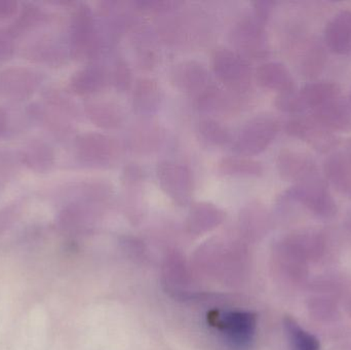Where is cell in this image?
<instances>
[{
    "instance_id": "6da1fadb",
    "label": "cell",
    "mask_w": 351,
    "mask_h": 350,
    "mask_svg": "<svg viewBox=\"0 0 351 350\" xmlns=\"http://www.w3.org/2000/svg\"><path fill=\"white\" fill-rule=\"evenodd\" d=\"M68 47L70 57L76 61H90L100 55L102 37L88 4L78 3L74 8L68 30Z\"/></svg>"
},
{
    "instance_id": "7a4b0ae2",
    "label": "cell",
    "mask_w": 351,
    "mask_h": 350,
    "mask_svg": "<svg viewBox=\"0 0 351 350\" xmlns=\"http://www.w3.org/2000/svg\"><path fill=\"white\" fill-rule=\"evenodd\" d=\"M51 25L21 38L24 39L21 53L32 63L57 68L66 64L70 55L69 47L59 33L51 30Z\"/></svg>"
},
{
    "instance_id": "3957f363",
    "label": "cell",
    "mask_w": 351,
    "mask_h": 350,
    "mask_svg": "<svg viewBox=\"0 0 351 350\" xmlns=\"http://www.w3.org/2000/svg\"><path fill=\"white\" fill-rule=\"evenodd\" d=\"M282 201L300 203L309 212L324 219H331L338 212L335 199L325 181L319 176L295 184L285 191Z\"/></svg>"
},
{
    "instance_id": "277c9868",
    "label": "cell",
    "mask_w": 351,
    "mask_h": 350,
    "mask_svg": "<svg viewBox=\"0 0 351 350\" xmlns=\"http://www.w3.org/2000/svg\"><path fill=\"white\" fill-rule=\"evenodd\" d=\"M280 129V121L271 115L253 117L239 132L233 151L245 158L258 155L271 145Z\"/></svg>"
},
{
    "instance_id": "5b68a950",
    "label": "cell",
    "mask_w": 351,
    "mask_h": 350,
    "mask_svg": "<svg viewBox=\"0 0 351 350\" xmlns=\"http://www.w3.org/2000/svg\"><path fill=\"white\" fill-rule=\"evenodd\" d=\"M76 158L90 166H106L119 160L121 146L117 139L96 132H86L74 140Z\"/></svg>"
},
{
    "instance_id": "8992f818",
    "label": "cell",
    "mask_w": 351,
    "mask_h": 350,
    "mask_svg": "<svg viewBox=\"0 0 351 350\" xmlns=\"http://www.w3.org/2000/svg\"><path fill=\"white\" fill-rule=\"evenodd\" d=\"M214 73L228 90L241 94L250 88L252 69L249 62L232 49L220 47L213 53Z\"/></svg>"
},
{
    "instance_id": "52a82bcc",
    "label": "cell",
    "mask_w": 351,
    "mask_h": 350,
    "mask_svg": "<svg viewBox=\"0 0 351 350\" xmlns=\"http://www.w3.org/2000/svg\"><path fill=\"white\" fill-rule=\"evenodd\" d=\"M45 80V73L34 68H5L0 71V98L10 102H25L40 90Z\"/></svg>"
},
{
    "instance_id": "ba28073f",
    "label": "cell",
    "mask_w": 351,
    "mask_h": 350,
    "mask_svg": "<svg viewBox=\"0 0 351 350\" xmlns=\"http://www.w3.org/2000/svg\"><path fill=\"white\" fill-rule=\"evenodd\" d=\"M210 323L221 331L227 342L235 350H247L253 342L256 318L251 312H216Z\"/></svg>"
},
{
    "instance_id": "9c48e42d",
    "label": "cell",
    "mask_w": 351,
    "mask_h": 350,
    "mask_svg": "<svg viewBox=\"0 0 351 350\" xmlns=\"http://www.w3.org/2000/svg\"><path fill=\"white\" fill-rule=\"evenodd\" d=\"M156 178L162 190L179 205H186L193 195L191 171L171 160H162L156 166Z\"/></svg>"
},
{
    "instance_id": "30bf717a",
    "label": "cell",
    "mask_w": 351,
    "mask_h": 350,
    "mask_svg": "<svg viewBox=\"0 0 351 350\" xmlns=\"http://www.w3.org/2000/svg\"><path fill=\"white\" fill-rule=\"evenodd\" d=\"M230 35L234 47L247 57L260 59L267 55L265 24L257 20L254 14L235 23Z\"/></svg>"
},
{
    "instance_id": "8fae6325",
    "label": "cell",
    "mask_w": 351,
    "mask_h": 350,
    "mask_svg": "<svg viewBox=\"0 0 351 350\" xmlns=\"http://www.w3.org/2000/svg\"><path fill=\"white\" fill-rule=\"evenodd\" d=\"M286 133L300 139L319 152H327L338 145L337 137L313 117H297L287 123Z\"/></svg>"
},
{
    "instance_id": "7c38bea8",
    "label": "cell",
    "mask_w": 351,
    "mask_h": 350,
    "mask_svg": "<svg viewBox=\"0 0 351 350\" xmlns=\"http://www.w3.org/2000/svg\"><path fill=\"white\" fill-rule=\"evenodd\" d=\"M278 174L289 182H304L319 176L317 162L308 154L294 150L285 149L278 153L276 158Z\"/></svg>"
},
{
    "instance_id": "4fadbf2b",
    "label": "cell",
    "mask_w": 351,
    "mask_h": 350,
    "mask_svg": "<svg viewBox=\"0 0 351 350\" xmlns=\"http://www.w3.org/2000/svg\"><path fill=\"white\" fill-rule=\"evenodd\" d=\"M171 82L180 92L198 97L210 86V75L204 64L194 60H187L180 62L173 67Z\"/></svg>"
},
{
    "instance_id": "5bb4252c",
    "label": "cell",
    "mask_w": 351,
    "mask_h": 350,
    "mask_svg": "<svg viewBox=\"0 0 351 350\" xmlns=\"http://www.w3.org/2000/svg\"><path fill=\"white\" fill-rule=\"evenodd\" d=\"M31 121L59 141H65L74 133V121L43 102L31 103L27 108Z\"/></svg>"
},
{
    "instance_id": "9a60e30c",
    "label": "cell",
    "mask_w": 351,
    "mask_h": 350,
    "mask_svg": "<svg viewBox=\"0 0 351 350\" xmlns=\"http://www.w3.org/2000/svg\"><path fill=\"white\" fill-rule=\"evenodd\" d=\"M311 117L332 133L351 132V108L340 95L313 110Z\"/></svg>"
},
{
    "instance_id": "2e32d148",
    "label": "cell",
    "mask_w": 351,
    "mask_h": 350,
    "mask_svg": "<svg viewBox=\"0 0 351 350\" xmlns=\"http://www.w3.org/2000/svg\"><path fill=\"white\" fill-rule=\"evenodd\" d=\"M53 21L55 16L49 10L38 4L28 2L20 8L8 30L16 41L43 27L53 24Z\"/></svg>"
},
{
    "instance_id": "e0dca14e",
    "label": "cell",
    "mask_w": 351,
    "mask_h": 350,
    "mask_svg": "<svg viewBox=\"0 0 351 350\" xmlns=\"http://www.w3.org/2000/svg\"><path fill=\"white\" fill-rule=\"evenodd\" d=\"M56 151L53 146L40 138H31L19 154V160L31 172L47 174L56 164Z\"/></svg>"
},
{
    "instance_id": "ac0fdd59",
    "label": "cell",
    "mask_w": 351,
    "mask_h": 350,
    "mask_svg": "<svg viewBox=\"0 0 351 350\" xmlns=\"http://www.w3.org/2000/svg\"><path fill=\"white\" fill-rule=\"evenodd\" d=\"M84 112L88 121L106 131L121 129L125 123L123 108L108 99H92L84 103Z\"/></svg>"
},
{
    "instance_id": "d6986e66",
    "label": "cell",
    "mask_w": 351,
    "mask_h": 350,
    "mask_svg": "<svg viewBox=\"0 0 351 350\" xmlns=\"http://www.w3.org/2000/svg\"><path fill=\"white\" fill-rule=\"evenodd\" d=\"M326 45L332 53H351V10H342L328 23L324 34Z\"/></svg>"
},
{
    "instance_id": "ffe728a7",
    "label": "cell",
    "mask_w": 351,
    "mask_h": 350,
    "mask_svg": "<svg viewBox=\"0 0 351 350\" xmlns=\"http://www.w3.org/2000/svg\"><path fill=\"white\" fill-rule=\"evenodd\" d=\"M110 84L109 72L102 66L90 65L78 70L69 80V88L80 97L98 94Z\"/></svg>"
},
{
    "instance_id": "44dd1931",
    "label": "cell",
    "mask_w": 351,
    "mask_h": 350,
    "mask_svg": "<svg viewBox=\"0 0 351 350\" xmlns=\"http://www.w3.org/2000/svg\"><path fill=\"white\" fill-rule=\"evenodd\" d=\"M257 84L280 95L295 92V80L288 68L280 62H266L256 70Z\"/></svg>"
},
{
    "instance_id": "7402d4cb",
    "label": "cell",
    "mask_w": 351,
    "mask_h": 350,
    "mask_svg": "<svg viewBox=\"0 0 351 350\" xmlns=\"http://www.w3.org/2000/svg\"><path fill=\"white\" fill-rule=\"evenodd\" d=\"M324 170L332 185L342 195L351 199V144L346 151L329 156Z\"/></svg>"
},
{
    "instance_id": "603a6c76",
    "label": "cell",
    "mask_w": 351,
    "mask_h": 350,
    "mask_svg": "<svg viewBox=\"0 0 351 350\" xmlns=\"http://www.w3.org/2000/svg\"><path fill=\"white\" fill-rule=\"evenodd\" d=\"M165 131L160 125L144 121L135 125L129 136V145L136 153L148 154L160 149L165 141Z\"/></svg>"
},
{
    "instance_id": "cb8c5ba5",
    "label": "cell",
    "mask_w": 351,
    "mask_h": 350,
    "mask_svg": "<svg viewBox=\"0 0 351 350\" xmlns=\"http://www.w3.org/2000/svg\"><path fill=\"white\" fill-rule=\"evenodd\" d=\"M162 103V88L154 78L142 77L136 82L133 90V108L139 115H152Z\"/></svg>"
},
{
    "instance_id": "d4e9b609",
    "label": "cell",
    "mask_w": 351,
    "mask_h": 350,
    "mask_svg": "<svg viewBox=\"0 0 351 350\" xmlns=\"http://www.w3.org/2000/svg\"><path fill=\"white\" fill-rule=\"evenodd\" d=\"M239 94L210 86L197 97L198 108L208 113H228L239 106Z\"/></svg>"
},
{
    "instance_id": "484cf974",
    "label": "cell",
    "mask_w": 351,
    "mask_h": 350,
    "mask_svg": "<svg viewBox=\"0 0 351 350\" xmlns=\"http://www.w3.org/2000/svg\"><path fill=\"white\" fill-rule=\"evenodd\" d=\"M339 95V86L333 82H311L298 92L299 99L305 110H315Z\"/></svg>"
},
{
    "instance_id": "4316f807",
    "label": "cell",
    "mask_w": 351,
    "mask_h": 350,
    "mask_svg": "<svg viewBox=\"0 0 351 350\" xmlns=\"http://www.w3.org/2000/svg\"><path fill=\"white\" fill-rule=\"evenodd\" d=\"M221 175L230 177H260L263 175L264 168L257 160L250 158H225L218 164Z\"/></svg>"
},
{
    "instance_id": "83f0119b",
    "label": "cell",
    "mask_w": 351,
    "mask_h": 350,
    "mask_svg": "<svg viewBox=\"0 0 351 350\" xmlns=\"http://www.w3.org/2000/svg\"><path fill=\"white\" fill-rule=\"evenodd\" d=\"M41 102L71 121L80 118V109L75 101L60 88H49L43 90Z\"/></svg>"
},
{
    "instance_id": "f1b7e54d",
    "label": "cell",
    "mask_w": 351,
    "mask_h": 350,
    "mask_svg": "<svg viewBox=\"0 0 351 350\" xmlns=\"http://www.w3.org/2000/svg\"><path fill=\"white\" fill-rule=\"evenodd\" d=\"M284 328L291 350H321L319 339L301 328L300 325L291 316L285 318Z\"/></svg>"
},
{
    "instance_id": "f546056e",
    "label": "cell",
    "mask_w": 351,
    "mask_h": 350,
    "mask_svg": "<svg viewBox=\"0 0 351 350\" xmlns=\"http://www.w3.org/2000/svg\"><path fill=\"white\" fill-rule=\"evenodd\" d=\"M224 213L216 205L208 203H198L193 205L189 215L191 229L199 232L213 227L222 221Z\"/></svg>"
},
{
    "instance_id": "4dcf8cb0",
    "label": "cell",
    "mask_w": 351,
    "mask_h": 350,
    "mask_svg": "<svg viewBox=\"0 0 351 350\" xmlns=\"http://www.w3.org/2000/svg\"><path fill=\"white\" fill-rule=\"evenodd\" d=\"M197 131L200 138L213 146L227 145L232 138L230 131L224 125L210 117H204L198 121Z\"/></svg>"
},
{
    "instance_id": "1f68e13d",
    "label": "cell",
    "mask_w": 351,
    "mask_h": 350,
    "mask_svg": "<svg viewBox=\"0 0 351 350\" xmlns=\"http://www.w3.org/2000/svg\"><path fill=\"white\" fill-rule=\"evenodd\" d=\"M109 76H110V84H112L119 92H125L131 88V68L125 60L119 59L115 62L112 70L109 72Z\"/></svg>"
},
{
    "instance_id": "d6a6232c",
    "label": "cell",
    "mask_w": 351,
    "mask_h": 350,
    "mask_svg": "<svg viewBox=\"0 0 351 350\" xmlns=\"http://www.w3.org/2000/svg\"><path fill=\"white\" fill-rule=\"evenodd\" d=\"M308 308L313 318L319 321H331L337 316V305L331 298H313L309 302Z\"/></svg>"
},
{
    "instance_id": "836d02e7",
    "label": "cell",
    "mask_w": 351,
    "mask_h": 350,
    "mask_svg": "<svg viewBox=\"0 0 351 350\" xmlns=\"http://www.w3.org/2000/svg\"><path fill=\"white\" fill-rule=\"evenodd\" d=\"M276 107L280 111L289 114H299L305 111L300 99H299L298 92H289V94L278 95L276 101Z\"/></svg>"
},
{
    "instance_id": "e575fe53",
    "label": "cell",
    "mask_w": 351,
    "mask_h": 350,
    "mask_svg": "<svg viewBox=\"0 0 351 350\" xmlns=\"http://www.w3.org/2000/svg\"><path fill=\"white\" fill-rule=\"evenodd\" d=\"M180 4H181L180 2L171 1V0H144V1L135 2V5L139 10L152 12H170Z\"/></svg>"
},
{
    "instance_id": "d590c367",
    "label": "cell",
    "mask_w": 351,
    "mask_h": 350,
    "mask_svg": "<svg viewBox=\"0 0 351 350\" xmlns=\"http://www.w3.org/2000/svg\"><path fill=\"white\" fill-rule=\"evenodd\" d=\"M16 51V41L8 29L0 27V62H5L14 55Z\"/></svg>"
},
{
    "instance_id": "8d00e7d4",
    "label": "cell",
    "mask_w": 351,
    "mask_h": 350,
    "mask_svg": "<svg viewBox=\"0 0 351 350\" xmlns=\"http://www.w3.org/2000/svg\"><path fill=\"white\" fill-rule=\"evenodd\" d=\"M138 63L142 69L152 70L158 64V55L150 47H141L138 51Z\"/></svg>"
},
{
    "instance_id": "74e56055",
    "label": "cell",
    "mask_w": 351,
    "mask_h": 350,
    "mask_svg": "<svg viewBox=\"0 0 351 350\" xmlns=\"http://www.w3.org/2000/svg\"><path fill=\"white\" fill-rule=\"evenodd\" d=\"M274 5L276 3L274 1H256L254 3V16L260 22L266 24L271 16Z\"/></svg>"
},
{
    "instance_id": "f35d334b",
    "label": "cell",
    "mask_w": 351,
    "mask_h": 350,
    "mask_svg": "<svg viewBox=\"0 0 351 350\" xmlns=\"http://www.w3.org/2000/svg\"><path fill=\"white\" fill-rule=\"evenodd\" d=\"M20 6L14 0H0V21L14 18L18 14Z\"/></svg>"
},
{
    "instance_id": "ab89813d",
    "label": "cell",
    "mask_w": 351,
    "mask_h": 350,
    "mask_svg": "<svg viewBox=\"0 0 351 350\" xmlns=\"http://www.w3.org/2000/svg\"><path fill=\"white\" fill-rule=\"evenodd\" d=\"M10 127V118L5 109L0 106V138L4 137L8 134Z\"/></svg>"
},
{
    "instance_id": "60d3db41",
    "label": "cell",
    "mask_w": 351,
    "mask_h": 350,
    "mask_svg": "<svg viewBox=\"0 0 351 350\" xmlns=\"http://www.w3.org/2000/svg\"><path fill=\"white\" fill-rule=\"evenodd\" d=\"M346 226L348 230L351 232V213L348 214V217L346 219Z\"/></svg>"
},
{
    "instance_id": "b9f144b4",
    "label": "cell",
    "mask_w": 351,
    "mask_h": 350,
    "mask_svg": "<svg viewBox=\"0 0 351 350\" xmlns=\"http://www.w3.org/2000/svg\"><path fill=\"white\" fill-rule=\"evenodd\" d=\"M348 104H350V108H351V90L350 92V97H348Z\"/></svg>"
}]
</instances>
